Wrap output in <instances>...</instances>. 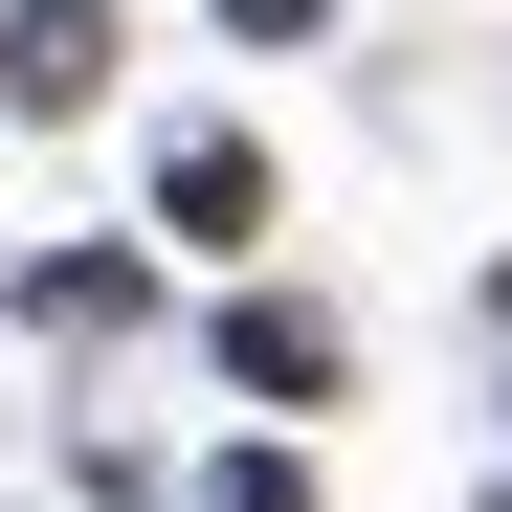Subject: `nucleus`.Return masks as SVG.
Here are the masks:
<instances>
[{"mask_svg":"<svg viewBox=\"0 0 512 512\" xmlns=\"http://www.w3.org/2000/svg\"><path fill=\"white\" fill-rule=\"evenodd\" d=\"M0 90H23V112H90L112 90V0H23V23H0Z\"/></svg>","mask_w":512,"mask_h":512,"instance_id":"obj_1","label":"nucleus"},{"mask_svg":"<svg viewBox=\"0 0 512 512\" xmlns=\"http://www.w3.org/2000/svg\"><path fill=\"white\" fill-rule=\"evenodd\" d=\"M156 223H179V245H268V156H245V134H179V156H156Z\"/></svg>","mask_w":512,"mask_h":512,"instance_id":"obj_2","label":"nucleus"},{"mask_svg":"<svg viewBox=\"0 0 512 512\" xmlns=\"http://www.w3.org/2000/svg\"><path fill=\"white\" fill-rule=\"evenodd\" d=\"M223 379H245V401H334V312L245 290V312H223Z\"/></svg>","mask_w":512,"mask_h":512,"instance_id":"obj_3","label":"nucleus"},{"mask_svg":"<svg viewBox=\"0 0 512 512\" xmlns=\"http://www.w3.org/2000/svg\"><path fill=\"white\" fill-rule=\"evenodd\" d=\"M201 512H312V468H290V446H223V490H201Z\"/></svg>","mask_w":512,"mask_h":512,"instance_id":"obj_4","label":"nucleus"},{"mask_svg":"<svg viewBox=\"0 0 512 512\" xmlns=\"http://www.w3.org/2000/svg\"><path fill=\"white\" fill-rule=\"evenodd\" d=\"M223 23H245V45H312V0H223Z\"/></svg>","mask_w":512,"mask_h":512,"instance_id":"obj_5","label":"nucleus"}]
</instances>
